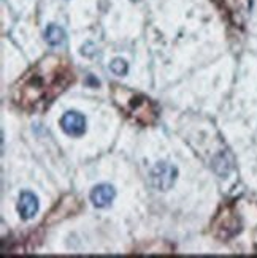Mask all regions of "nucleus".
I'll return each instance as SVG.
<instances>
[{
    "mask_svg": "<svg viewBox=\"0 0 257 258\" xmlns=\"http://www.w3.org/2000/svg\"><path fill=\"white\" fill-rule=\"evenodd\" d=\"M176 177H178L176 166L167 162H159L151 170V182L156 188L161 190V192L170 190L176 182Z\"/></svg>",
    "mask_w": 257,
    "mask_h": 258,
    "instance_id": "nucleus-1",
    "label": "nucleus"
},
{
    "mask_svg": "<svg viewBox=\"0 0 257 258\" xmlns=\"http://www.w3.org/2000/svg\"><path fill=\"white\" fill-rule=\"evenodd\" d=\"M44 40H46L49 46H61V44L65 41V32L59 26L49 24L46 27V30H44Z\"/></svg>",
    "mask_w": 257,
    "mask_h": 258,
    "instance_id": "nucleus-5",
    "label": "nucleus"
},
{
    "mask_svg": "<svg viewBox=\"0 0 257 258\" xmlns=\"http://www.w3.org/2000/svg\"><path fill=\"white\" fill-rule=\"evenodd\" d=\"M38 208H40V203H38L37 195H33L32 192H22L19 195L18 212H19V216L24 220H29V219L35 217L37 212H38Z\"/></svg>",
    "mask_w": 257,
    "mask_h": 258,
    "instance_id": "nucleus-4",
    "label": "nucleus"
},
{
    "mask_svg": "<svg viewBox=\"0 0 257 258\" xmlns=\"http://www.w3.org/2000/svg\"><path fill=\"white\" fill-rule=\"evenodd\" d=\"M61 127L69 137H83L86 132V117L78 111H69L62 116Z\"/></svg>",
    "mask_w": 257,
    "mask_h": 258,
    "instance_id": "nucleus-2",
    "label": "nucleus"
},
{
    "mask_svg": "<svg viewBox=\"0 0 257 258\" xmlns=\"http://www.w3.org/2000/svg\"><path fill=\"white\" fill-rule=\"evenodd\" d=\"M116 198V188L110 184H98L92 188L91 201L95 208H107Z\"/></svg>",
    "mask_w": 257,
    "mask_h": 258,
    "instance_id": "nucleus-3",
    "label": "nucleus"
},
{
    "mask_svg": "<svg viewBox=\"0 0 257 258\" xmlns=\"http://www.w3.org/2000/svg\"><path fill=\"white\" fill-rule=\"evenodd\" d=\"M110 70H111V73H115L116 76H126L127 72H129V63L124 59L116 57V59L111 60Z\"/></svg>",
    "mask_w": 257,
    "mask_h": 258,
    "instance_id": "nucleus-6",
    "label": "nucleus"
}]
</instances>
